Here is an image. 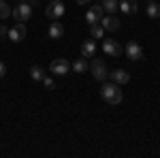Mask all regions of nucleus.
<instances>
[{"label": "nucleus", "instance_id": "obj_17", "mask_svg": "<svg viewBox=\"0 0 160 158\" xmlns=\"http://www.w3.org/2000/svg\"><path fill=\"white\" fill-rule=\"evenodd\" d=\"M71 69H73L75 73H86L88 71V62H86V58H77V60L73 62V64H71Z\"/></svg>", "mask_w": 160, "mask_h": 158}, {"label": "nucleus", "instance_id": "obj_10", "mask_svg": "<svg viewBox=\"0 0 160 158\" xmlns=\"http://www.w3.org/2000/svg\"><path fill=\"white\" fill-rule=\"evenodd\" d=\"M100 19H102V7H100V4L92 7V9L86 13V22L90 26H92V24H100Z\"/></svg>", "mask_w": 160, "mask_h": 158}, {"label": "nucleus", "instance_id": "obj_15", "mask_svg": "<svg viewBox=\"0 0 160 158\" xmlns=\"http://www.w3.org/2000/svg\"><path fill=\"white\" fill-rule=\"evenodd\" d=\"M49 37L51 38H62V37H64V26H62L58 19L49 26Z\"/></svg>", "mask_w": 160, "mask_h": 158}, {"label": "nucleus", "instance_id": "obj_24", "mask_svg": "<svg viewBox=\"0 0 160 158\" xmlns=\"http://www.w3.org/2000/svg\"><path fill=\"white\" fill-rule=\"evenodd\" d=\"M88 2H90V0H77V4H81V7H83V4H88Z\"/></svg>", "mask_w": 160, "mask_h": 158}, {"label": "nucleus", "instance_id": "obj_11", "mask_svg": "<svg viewBox=\"0 0 160 158\" xmlns=\"http://www.w3.org/2000/svg\"><path fill=\"white\" fill-rule=\"evenodd\" d=\"M109 77L113 79V84H118V85H124V84L130 81V75H128V71H124V69H115Z\"/></svg>", "mask_w": 160, "mask_h": 158}, {"label": "nucleus", "instance_id": "obj_14", "mask_svg": "<svg viewBox=\"0 0 160 158\" xmlns=\"http://www.w3.org/2000/svg\"><path fill=\"white\" fill-rule=\"evenodd\" d=\"M94 54H96V43L94 41H86L81 45V56L83 58H94Z\"/></svg>", "mask_w": 160, "mask_h": 158}, {"label": "nucleus", "instance_id": "obj_20", "mask_svg": "<svg viewBox=\"0 0 160 158\" xmlns=\"http://www.w3.org/2000/svg\"><path fill=\"white\" fill-rule=\"evenodd\" d=\"M11 13H13V9L4 2V0H0V19H7Z\"/></svg>", "mask_w": 160, "mask_h": 158}, {"label": "nucleus", "instance_id": "obj_9", "mask_svg": "<svg viewBox=\"0 0 160 158\" xmlns=\"http://www.w3.org/2000/svg\"><path fill=\"white\" fill-rule=\"evenodd\" d=\"M68 69H71V64L64 58H58V60L51 62V73L53 75H68Z\"/></svg>", "mask_w": 160, "mask_h": 158}, {"label": "nucleus", "instance_id": "obj_1", "mask_svg": "<svg viewBox=\"0 0 160 158\" xmlns=\"http://www.w3.org/2000/svg\"><path fill=\"white\" fill-rule=\"evenodd\" d=\"M100 96H102V100H107L109 105H120L122 103V92H120V85L118 84H102V88H100Z\"/></svg>", "mask_w": 160, "mask_h": 158}, {"label": "nucleus", "instance_id": "obj_6", "mask_svg": "<svg viewBox=\"0 0 160 158\" xmlns=\"http://www.w3.org/2000/svg\"><path fill=\"white\" fill-rule=\"evenodd\" d=\"M26 34H28L26 24L17 22V24H15L11 30H9V41H13V43H19V41H24V38H26Z\"/></svg>", "mask_w": 160, "mask_h": 158}, {"label": "nucleus", "instance_id": "obj_7", "mask_svg": "<svg viewBox=\"0 0 160 158\" xmlns=\"http://www.w3.org/2000/svg\"><path fill=\"white\" fill-rule=\"evenodd\" d=\"M126 56L130 58V60H143V47L137 43V41H130L128 45H126Z\"/></svg>", "mask_w": 160, "mask_h": 158}, {"label": "nucleus", "instance_id": "obj_23", "mask_svg": "<svg viewBox=\"0 0 160 158\" xmlns=\"http://www.w3.org/2000/svg\"><path fill=\"white\" fill-rule=\"evenodd\" d=\"M0 37H9V30H7V26L0 24Z\"/></svg>", "mask_w": 160, "mask_h": 158}, {"label": "nucleus", "instance_id": "obj_12", "mask_svg": "<svg viewBox=\"0 0 160 158\" xmlns=\"http://www.w3.org/2000/svg\"><path fill=\"white\" fill-rule=\"evenodd\" d=\"M120 2V11L126 13V15H132V13H137V0H118Z\"/></svg>", "mask_w": 160, "mask_h": 158}, {"label": "nucleus", "instance_id": "obj_2", "mask_svg": "<svg viewBox=\"0 0 160 158\" xmlns=\"http://www.w3.org/2000/svg\"><path fill=\"white\" fill-rule=\"evenodd\" d=\"M11 15L15 17V22H22V24H26V22L32 17V4H30V2H19V4L13 9Z\"/></svg>", "mask_w": 160, "mask_h": 158}, {"label": "nucleus", "instance_id": "obj_8", "mask_svg": "<svg viewBox=\"0 0 160 158\" xmlns=\"http://www.w3.org/2000/svg\"><path fill=\"white\" fill-rule=\"evenodd\" d=\"M100 26H102L107 32H118V30H120V19H118L115 15H107V17L100 19Z\"/></svg>", "mask_w": 160, "mask_h": 158}, {"label": "nucleus", "instance_id": "obj_13", "mask_svg": "<svg viewBox=\"0 0 160 158\" xmlns=\"http://www.w3.org/2000/svg\"><path fill=\"white\" fill-rule=\"evenodd\" d=\"M100 7H102V11L109 13V15H115V13L120 11V2L118 0H102Z\"/></svg>", "mask_w": 160, "mask_h": 158}, {"label": "nucleus", "instance_id": "obj_25", "mask_svg": "<svg viewBox=\"0 0 160 158\" xmlns=\"http://www.w3.org/2000/svg\"><path fill=\"white\" fill-rule=\"evenodd\" d=\"M28 2H30L32 7H37V4H38V0H28Z\"/></svg>", "mask_w": 160, "mask_h": 158}, {"label": "nucleus", "instance_id": "obj_5", "mask_svg": "<svg viewBox=\"0 0 160 158\" xmlns=\"http://www.w3.org/2000/svg\"><path fill=\"white\" fill-rule=\"evenodd\" d=\"M102 51L109 56V58H118L122 54V47L115 38H102Z\"/></svg>", "mask_w": 160, "mask_h": 158}, {"label": "nucleus", "instance_id": "obj_21", "mask_svg": "<svg viewBox=\"0 0 160 158\" xmlns=\"http://www.w3.org/2000/svg\"><path fill=\"white\" fill-rule=\"evenodd\" d=\"M43 84H45V88H49V90L56 88V84H53V79H51V77H43Z\"/></svg>", "mask_w": 160, "mask_h": 158}, {"label": "nucleus", "instance_id": "obj_18", "mask_svg": "<svg viewBox=\"0 0 160 158\" xmlns=\"http://www.w3.org/2000/svg\"><path fill=\"white\" fill-rule=\"evenodd\" d=\"M105 32H107V30H105L100 24H92L90 26V34H92V38H105Z\"/></svg>", "mask_w": 160, "mask_h": 158}, {"label": "nucleus", "instance_id": "obj_4", "mask_svg": "<svg viewBox=\"0 0 160 158\" xmlns=\"http://www.w3.org/2000/svg\"><path fill=\"white\" fill-rule=\"evenodd\" d=\"M90 71H92V75H94V79L96 81H105L107 77H109V71H107V66H105V62L102 60H92V64H90Z\"/></svg>", "mask_w": 160, "mask_h": 158}, {"label": "nucleus", "instance_id": "obj_19", "mask_svg": "<svg viewBox=\"0 0 160 158\" xmlns=\"http://www.w3.org/2000/svg\"><path fill=\"white\" fill-rule=\"evenodd\" d=\"M30 75H32V79H34V81H43L45 71H43L41 66H32V69H30Z\"/></svg>", "mask_w": 160, "mask_h": 158}, {"label": "nucleus", "instance_id": "obj_26", "mask_svg": "<svg viewBox=\"0 0 160 158\" xmlns=\"http://www.w3.org/2000/svg\"><path fill=\"white\" fill-rule=\"evenodd\" d=\"M19 2H28V0H19Z\"/></svg>", "mask_w": 160, "mask_h": 158}, {"label": "nucleus", "instance_id": "obj_3", "mask_svg": "<svg viewBox=\"0 0 160 158\" xmlns=\"http://www.w3.org/2000/svg\"><path fill=\"white\" fill-rule=\"evenodd\" d=\"M64 11H66V7H64L62 0H49V7L45 9V15L49 19H60L62 15H64Z\"/></svg>", "mask_w": 160, "mask_h": 158}, {"label": "nucleus", "instance_id": "obj_22", "mask_svg": "<svg viewBox=\"0 0 160 158\" xmlns=\"http://www.w3.org/2000/svg\"><path fill=\"white\" fill-rule=\"evenodd\" d=\"M4 75H7V64L0 60V77H4Z\"/></svg>", "mask_w": 160, "mask_h": 158}, {"label": "nucleus", "instance_id": "obj_16", "mask_svg": "<svg viewBox=\"0 0 160 158\" xmlns=\"http://www.w3.org/2000/svg\"><path fill=\"white\" fill-rule=\"evenodd\" d=\"M148 17H152V19L160 17V4L156 0H148Z\"/></svg>", "mask_w": 160, "mask_h": 158}]
</instances>
